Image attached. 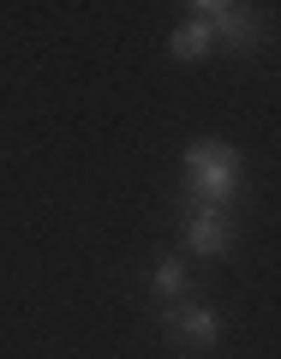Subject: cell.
<instances>
[{
  "label": "cell",
  "instance_id": "obj_6",
  "mask_svg": "<svg viewBox=\"0 0 281 359\" xmlns=\"http://www.w3.org/2000/svg\"><path fill=\"white\" fill-rule=\"evenodd\" d=\"M150 287H156L162 299H186V287H192V276H186V264H179V257H167V264H156Z\"/></svg>",
  "mask_w": 281,
  "mask_h": 359
},
{
  "label": "cell",
  "instance_id": "obj_1",
  "mask_svg": "<svg viewBox=\"0 0 281 359\" xmlns=\"http://www.w3.org/2000/svg\"><path fill=\"white\" fill-rule=\"evenodd\" d=\"M186 192L198 198V210H221L240 192V150L221 138H198L186 150Z\"/></svg>",
  "mask_w": 281,
  "mask_h": 359
},
{
  "label": "cell",
  "instance_id": "obj_5",
  "mask_svg": "<svg viewBox=\"0 0 281 359\" xmlns=\"http://www.w3.org/2000/svg\"><path fill=\"white\" fill-rule=\"evenodd\" d=\"M210 48H216V36H210L204 18H186V25L174 30V54H179V60H204Z\"/></svg>",
  "mask_w": 281,
  "mask_h": 359
},
{
  "label": "cell",
  "instance_id": "obj_4",
  "mask_svg": "<svg viewBox=\"0 0 281 359\" xmlns=\"http://www.w3.org/2000/svg\"><path fill=\"white\" fill-rule=\"evenodd\" d=\"M192 18H204L210 36H221L228 48H252V36H257L252 18H245V6H228V0H198Z\"/></svg>",
  "mask_w": 281,
  "mask_h": 359
},
{
  "label": "cell",
  "instance_id": "obj_2",
  "mask_svg": "<svg viewBox=\"0 0 281 359\" xmlns=\"http://www.w3.org/2000/svg\"><path fill=\"white\" fill-rule=\"evenodd\" d=\"M167 335H174L179 347H192V353H210V347L221 341V318L210 306H174L167 311Z\"/></svg>",
  "mask_w": 281,
  "mask_h": 359
},
{
  "label": "cell",
  "instance_id": "obj_3",
  "mask_svg": "<svg viewBox=\"0 0 281 359\" xmlns=\"http://www.w3.org/2000/svg\"><path fill=\"white\" fill-rule=\"evenodd\" d=\"M228 245H233V216L228 210H192V216H186V252L221 257Z\"/></svg>",
  "mask_w": 281,
  "mask_h": 359
}]
</instances>
